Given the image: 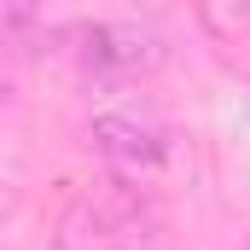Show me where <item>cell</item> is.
Wrapping results in <instances>:
<instances>
[{
  "mask_svg": "<svg viewBox=\"0 0 250 250\" xmlns=\"http://www.w3.org/2000/svg\"><path fill=\"white\" fill-rule=\"evenodd\" d=\"M87 140L105 151V157H117V163H163V134L157 128H146V123H134V117H117V111H105V117H93L87 123Z\"/></svg>",
  "mask_w": 250,
  "mask_h": 250,
  "instance_id": "6da1fadb",
  "label": "cell"
},
{
  "mask_svg": "<svg viewBox=\"0 0 250 250\" xmlns=\"http://www.w3.org/2000/svg\"><path fill=\"white\" fill-rule=\"evenodd\" d=\"M87 59L99 64V70H140V64H151V35H140V29H93L87 35Z\"/></svg>",
  "mask_w": 250,
  "mask_h": 250,
  "instance_id": "7a4b0ae2",
  "label": "cell"
},
{
  "mask_svg": "<svg viewBox=\"0 0 250 250\" xmlns=\"http://www.w3.org/2000/svg\"><path fill=\"white\" fill-rule=\"evenodd\" d=\"M198 12H204V23L215 35H233V29L250 23V0H198Z\"/></svg>",
  "mask_w": 250,
  "mask_h": 250,
  "instance_id": "3957f363",
  "label": "cell"
}]
</instances>
